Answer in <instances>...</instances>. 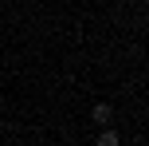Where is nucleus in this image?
<instances>
[{
	"instance_id": "obj_1",
	"label": "nucleus",
	"mask_w": 149,
	"mask_h": 146,
	"mask_svg": "<svg viewBox=\"0 0 149 146\" xmlns=\"http://www.w3.org/2000/svg\"><path fill=\"white\" fill-rule=\"evenodd\" d=\"M90 118H94V123H98V126L106 130V126H110V118H114L110 103H94V107H90Z\"/></svg>"
},
{
	"instance_id": "obj_2",
	"label": "nucleus",
	"mask_w": 149,
	"mask_h": 146,
	"mask_svg": "<svg viewBox=\"0 0 149 146\" xmlns=\"http://www.w3.org/2000/svg\"><path fill=\"white\" fill-rule=\"evenodd\" d=\"M122 138H118V130H110V126H106V130H98V138H94V146H118Z\"/></svg>"
}]
</instances>
